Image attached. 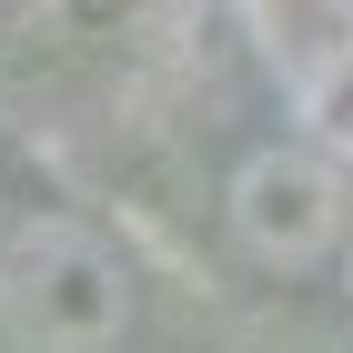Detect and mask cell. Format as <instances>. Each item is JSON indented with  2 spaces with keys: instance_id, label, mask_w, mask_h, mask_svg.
I'll list each match as a JSON object with an SVG mask.
<instances>
[{
  "instance_id": "1",
  "label": "cell",
  "mask_w": 353,
  "mask_h": 353,
  "mask_svg": "<svg viewBox=\"0 0 353 353\" xmlns=\"http://www.w3.org/2000/svg\"><path fill=\"white\" fill-rule=\"evenodd\" d=\"M141 323V272L81 212H21L0 232V343L10 353H121Z\"/></svg>"
},
{
  "instance_id": "2",
  "label": "cell",
  "mask_w": 353,
  "mask_h": 353,
  "mask_svg": "<svg viewBox=\"0 0 353 353\" xmlns=\"http://www.w3.org/2000/svg\"><path fill=\"white\" fill-rule=\"evenodd\" d=\"M222 212H232V243L263 272H313V263H333L343 232H353V202H343L333 152H303V141L252 152V162L232 172V192H222Z\"/></svg>"
},
{
  "instance_id": "3",
  "label": "cell",
  "mask_w": 353,
  "mask_h": 353,
  "mask_svg": "<svg viewBox=\"0 0 353 353\" xmlns=\"http://www.w3.org/2000/svg\"><path fill=\"white\" fill-rule=\"evenodd\" d=\"M303 121H313V141H323L333 162H353V41L313 61V81H303Z\"/></svg>"
}]
</instances>
